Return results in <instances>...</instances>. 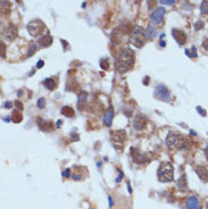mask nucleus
Instances as JSON below:
<instances>
[{
  "mask_svg": "<svg viewBox=\"0 0 208 209\" xmlns=\"http://www.w3.org/2000/svg\"><path fill=\"white\" fill-rule=\"evenodd\" d=\"M100 66H101V68L107 69L108 67H109V62H108V60H107V59L101 60V62H100Z\"/></svg>",
  "mask_w": 208,
  "mask_h": 209,
  "instance_id": "obj_26",
  "label": "nucleus"
},
{
  "mask_svg": "<svg viewBox=\"0 0 208 209\" xmlns=\"http://www.w3.org/2000/svg\"><path fill=\"white\" fill-rule=\"evenodd\" d=\"M5 107H6V108H10V107H12V106H10V102H6V103H5Z\"/></svg>",
  "mask_w": 208,
  "mask_h": 209,
  "instance_id": "obj_37",
  "label": "nucleus"
},
{
  "mask_svg": "<svg viewBox=\"0 0 208 209\" xmlns=\"http://www.w3.org/2000/svg\"><path fill=\"white\" fill-rule=\"evenodd\" d=\"M202 47L205 48L206 50H208V39H206V40L202 42Z\"/></svg>",
  "mask_w": 208,
  "mask_h": 209,
  "instance_id": "obj_32",
  "label": "nucleus"
},
{
  "mask_svg": "<svg viewBox=\"0 0 208 209\" xmlns=\"http://www.w3.org/2000/svg\"><path fill=\"white\" fill-rule=\"evenodd\" d=\"M148 3H149V8H151L156 5V0H148Z\"/></svg>",
  "mask_w": 208,
  "mask_h": 209,
  "instance_id": "obj_30",
  "label": "nucleus"
},
{
  "mask_svg": "<svg viewBox=\"0 0 208 209\" xmlns=\"http://www.w3.org/2000/svg\"><path fill=\"white\" fill-rule=\"evenodd\" d=\"M156 97L159 100L163 101H170V92L167 90V87H164L163 84L157 85V90H156Z\"/></svg>",
  "mask_w": 208,
  "mask_h": 209,
  "instance_id": "obj_8",
  "label": "nucleus"
},
{
  "mask_svg": "<svg viewBox=\"0 0 208 209\" xmlns=\"http://www.w3.org/2000/svg\"><path fill=\"white\" fill-rule=\"evenodd\" d=\"M51 42H52V37H51L50 35H48V34L47 35H42V37L38 40V44L42 48L49 47V46L51 44Z\"/></svg>",
  "mask_w": 208,
  "mask_h": 209,
  "instance_id": "obj_14",
  "label": "nucleus"
},
{
  "mask_svg": "<svg viewBox=\"0 0 208 209\" xmlns=\"http://www.w3.org/2000/svg\"><path fill=\"white\" fill-rule=\"evenodd\" d=\"M2 34L7 40H14L17 35V28L15 25H8L2 31Z\"/></svg>",
  "mask_w": 208,
  "mask_h": 209,
  "instance_id": "obj_9",
  "label": "nucleus"
},
{
  "mask_svg": "<svg viewBox=\"0 0 208 209\" xmlns=\"http://www.w3.org/2000/svg\"><path fill=\"white\" fill-rule=\"evenodd\" d=\"M44 65V62H43V60H40V62H37V67H38V68H41L42 66Z\"/></svg>",
  "mask_w": 208,
  "mask_h": 209,
  "instance_id": "obj_33",
  "label": "nucleus"
},
{
  "mask_svg": "<svg viewBox=\"0 0 208 209\" xmlns=\"http://www.w3.org/2000/svg\"><path fill=\"white\" fill-rule=\"evenodd\" d=\"M201 26H202V23H201V22H198V24L196 25V27H195V28H196V30H199V28L201 27Z\"/></svg>",
  "mask_w": 208,
  "mask_h": 209,
  "instance_id": "obj_34",
  "label": "nucleus"
},
{
  "mask_svg": "<svg viewBox=\"0 0 208 209\" xmlns=\"http://www.w3.org/2000/svg\"><path fill=\"white\" fill-rule=\"evenodd\" d=\"M43 28H44L43 23H42L41 21H38V19L32 21V22H30L27 25V31L32 37H38L39 34H41Z\"/></svg>",
  "mask_w": 208,
  "mask_h": 209,
  "instance_id": "obj_6",
  "label": "nucleus"
},
{
  "mask_svg": "<svg viewBox=\"0 0 208 209\" xmlns=\"http://www.w3.org/2000/svg\"><path fill=\"white\" fill-rule=\"evenodd\" d=\"M43 84L44 87H47V89H49V90H54L55 87H56V82H55L54 78H51V77L46 78L43 81Z\"/></svg>",
  "mask_w": 208,
  "mask_h": 209,
  "instance_id": "obj_18",
  "label": "nucleus"
},
{
  "mask_svg": "<svg viewBox=\"0 0 208 209\" xmlns=\"http://www.w3.org/2000/svg\"><path fill=\"white\" fill-rule=\"evenodd\" d=\"M38 124H39V127L41 128L42 131H49V130L52 128L51 123L50 122H44L43 119H38Z\"/></svg>",
  "mask_w": 208,
  "mask_h": 209,
  "instance_id": "obj_17",
  "label": "nucleus"
},
{
  "mask_svg": "<svg viewBox=\"0 0 208 209\" xmlns=\"http://www.w3.org/2000/svg\"><path fill=\"white\" fill-rule=\"evenodd\" d=\"M60 123H62L60 121H58V122H57V126H58V127H60Z\"/></svg>",
  "mask_w": 208,
  "mask_h": 209,
  "instance_id": "obj_38",
  "label": "nucleus"
},
{
  "mask_svg": "<svg viewBox=\"0 0 208 209\" xmlns=\"http://www.w3.org/2000/svg\"><path fill=\"white\" fill-rule=\"evenodd\" d=\"M196 173L198 175L200 180L204 182H208V168L206 167H202V166H199L196 168Z\"/></svg>",
  "mask_w": 208,
  "mask_h": 209,
  "instance_id": "obj_12",
  "label": "nucleus"
},
{
  "mask_svg": "<svg viewBox=\"0 0 208 209\" xmlns=\"http://www.w3.org/2000/svg\"><path fill=\"white\" fill-rule=\"evenodd\" d=\"M69 174H71V169L67 168L66 171L63 173V176H64V177H66V176H69Z\"/></svg>",
  "mask_w": 208,
  "mask_h": 209,
  "instance_id": "obj_31",
  "label": "nucleus"
},
{
  "mask_svg": "<svg viewBox=\"0 0 208 209\" xmlns=\"http://www.w3.org/2000/svg\"><path fill=\"white\" fill-rule=\"evenodd\" d=\"M15 103H16V106L18 107V108H21V109H23V105H22V103H21V102H19V101H16Z\"/></svg>",
  "mask_w": 208,
  "mask_h": 209,
  "instance_id": "obj_35",
  "label": "nucleus"
},
{
  "mask_svg": "<svg viewBox=\"0 0 208 209\" xmlns=\"http://www.w3.org/2000/svg\"><path fill=\"white\" fill-rule=\"evenodd\" d=\"M10 12V3L7 0H1V12L6 14Z\"/></svg>",
  "mask_w": 208,
  "mask_h": 209,
  "instance_id": "obj_22",
  "label": "nucleus"
},
{
  "mask_svg": "<svg viewBox=\"0 0 208 209\" xmlns=\"http://www.w3.org/2000/svg\"><path fill=\"white\" fill-rule=\"evenodd\" d=\"M147 123H148V121H147V118H146L145 116L138 115L136 117V119H134V122H133V126L138 131H142L147 126Z\"/></svg>",
  "mask_w": 208,
  "mask_h": 209,
  "instance_id": "obj_10",
  "label": "nucleus"
},
{
  "mask_svg": "<svg viewBox=\"0 0 208 209\" xmlns=\"http://www.w3.org/2000/svg\"><path fill=\"white\" fill-rule=\"evenodd\" d=\"M177 187H179V189L182 191L186 190V175H182V176L179 178V181H177Z\"/></svg>",
  "mask_w": 208,
  "mask_h": 209,
  "instance_id": "obj_19",
  "label": "nucleus"
},
{
  "mask_svg": "<svg viewBox=\"0 0 208 209\" xmlns=\"http://www.w3.org/2000/svg\"><path fill=\"white\" fill-rule=\"evenodd\" d=\"M87 92H81L80 96L77 97V105H79V109L82 110L83 106L85 105V100H87Z\"/></svg>",
  "mask_w": 208,
  "mask_h": 209,
  "instance_id": "obj_16",
  "label": "nucleus"
},
{
  "mask_svg": "<svg viewBox=\"0 0 208 209\" xmlns=\"http://www.w3.org/2000/svg\"><path fill=\"white\" fill-rule=\"evenodd\" d=\"M44 106H46V100H44L43 98H40V99L38 100V107L40 109H42V108H44Z\"/></svg>",
  "mask_w": 208,
  "mask_h": 209,
  "instance_id": "obj_25",
  "label": "nucleus"
},
{
  "mask_svg": "<svg viewBox=\"0 0 208 209\" xmlns=\"http://www.w3.org/2000/svg\"><path fill=\"white\" fill-rule=\"evenodd\" d=\"M164 16H165V9L164 8H157L154 12L151 14V23L154 25H161L164 22Z\"/></svg>",
  "mask_w": 208,
  "mask_h": 209,
  "instance_id": "obj_7",
  "label": "nucleus"
},
{
  "mask_svg": "<svg viewBox=\"0 0 208 209\" xmlns=\"http://www.w3.org/2000/svg\"><path fill=\"white\" fill-rule=\"evenodd\" d=\"M166 142L168 147L176 150H182L188 147V140L186 139V137L176 132H171L166 137Z\"/></svg>",
  "mask_w": 208,
  "mask_h": 209,
  "instance_id": "obj_2",
  "label": "nucleus"
},
{
  "mask_svg": "<svg viewBox=\"0 0 208 209\" xmlns=\"http://www.w3.org/2000/svg\"><path fill=\"white\" fill-rule=\"evenodd\" d=\"M62 114L67 116V117H73V116H74V109H73L72 107L65 106L62 108Z\"/></svg>",
  "mask_w": 208,
  "mask_h": 209,
  "instance_id": "obj_20",
  "label": "nucleus"
},
{
  "mask_svg": "<svg viewBox=\"0 0 208 209\" xmlns=\"http://www.w3.org/2000/svg\"><path fill=\"white\" fill-rule=\"evenodd\" d=\"M197 110L200 112V115H201V116H206V112L201 109V107H197Z\"/></svg>",
  "mask_w": 208,
  "mask_h": 209,
  "instance_id": "obj_29",
  "label": "nucleus"
},
{
  "mask_svg": "<svg viewBox=\"0 0 208 209\" xmlns=\"http://www.w3.org/2000/svg\"><path fill=\"white\" fill-rule=\"evenodd\" d=\"M159 2L161 5H168V6H172L174 2H175V0H159Z\"/></svg>",
  "mask_w": 208,
  "mask_h": 209,
  "instance_id": "obj_27",
  "label": "nucleus"
},
{
  "mask_svg": "<svg viewBox=\"0 0 208 209\" xmlns=\"http://www.w3.org/2000/svg\"><path fill=\"white\" fill-rule=\"evenodd\" d=\"M186 209H199V201L195 196H191L188 199V201H186Z\"/></svg>",
  "mask_w": 208,
  "mask_h": 209,
  "instance_id": "obj_15",
  "label": "nucleus"
},
{
  "mask_svg": "<svg viewBox=\"0 0 208 209\" xmlns=\"http://www.w3.org/2000/svg\"><path fill=\"white\" fill-rule=\"evenodd\" d=\"M133 64H134V52L131 49L125 48L117 53L116 62H115V67H116L117 72H127L130 68L133 67Z\"/></svg>",
  "mask_w": 208,
  "mask_h": 209,
  "instance_id": "obj_1",
  "label": "nucleus"
},
{
  "mask_svg": "<svg viewBox=\"0 0 208 209\" xmlns=\"http://www.w3.org/2000/svg\"><path fill=\"white\" fill-rule=\"evenodd\" d=\"M156 28L154 27V26H149L148 27V30H147V32H146V37H148V39H154L155 37H156Z\"/></svg>",
  "mask_w": 208,
  "mask_h": 209,
  "instance_id": "obj_23",
  "label": "nucleus"
},
{
  "mask_svg": "<svg viewBox=\"0 0 208 209\" xmlns=\"http://www.w3.org/2000/svg\"><path fill=\"white\" fill-rule=\"evenodd\" d=\"M35 49H37V47H35V44H32V47L30 48V51H28V55L27 56L30 57V56H32L33 53L35 52Z\"/></svg>",
  "mask_w": 208,
  "mask_h": 209,
  "instance_id": "obj_28",
  "label": "nucleus"
},
{
  "mask_svg": "<svg viewBox=\"0 0 208 209\" xmlns=\"http://www.w3.org/2000/svg\"><path fill=\"white\" fill-rule=\"evenodd\" d=\"M205 156H206V158L208 159V147L205 149Z\"/></svg>",
  "mask_w": 208,
  "mask_h": 209,
  "instance_id": "obj_36",
  "label": "nucleus"
},
{
  "mask_svg": "<svg viewBox=\"0 0 208 209\" xmlns=\"http://www.w3.org/2000/svg\"><path fill=\"white\" fill-rule=\"evenodd\" d=\"M126 139V134L124 131H116L111 134V141H113V146L117 149V151H121L123 148V143Z\"/></svg>",
  "mask_w": 208,
  "mask_h": 209,
  "instance_id": "obj_5",
  "label": "nucleus"
},
{
  "mask_svg": "<svg viewBox=\"0 0 208 209\" xmlns=\"http://www.w3.org/2000/svg\"><path fill=\"white\" fill-rule=\"evenodd\" d=\"M201 12L208 15V1H204L201 3Z\"/></svg>",
  "mask_w": 208,
  "mask_h": 209,
  "instance_id": "obj_24",
  "label": "nucleus"
},
{
  "mask_svg": "<svg viewBox=\"0 0 208 209\" xmlns=\"http://www.w3.org/2000/svg\"><path fill=\"white\" fill-rule=\"evenodd\" d=\"M173 37L174 39L179 42V44H184L186 41V37L184 34V32L179 31V30H173Z\"/></svg>",
  "mask_w": 208,
  "mask_h": 209,
  "instance_id": "obj_13",
  "label": "nucleus"
},
{
  "mask_svg": "<svg viewBox=\"0 0 208 209\" xmlns=\"http://www.w3.org/2000/svg\"><path fill=\"white\" fill-rule=\"evenodd\" d=\"M146 32L141 26H136L132 31V34L130 37V41L134 44L136 48H141L146 43Z\"/></svg>",
  "mask_w": 208,
  "mask_h": 209,
  "instance_id": "obj_4",
  "label": "nucleus"
},
{
  "mask_svg": "<svg viewBox=\"0 0 208 209\" xmlns=\"http://www.w3.org/2000/svg\"><path fill=\"white\" fill-rule=\"evenodd\" d=\"M113 117H114V109H113V107H109V108L106 110V112H105V115H104V118H102L104 124L106 125V126H111V122H113Z\"/></svg>",
  "mask_w": 208,
  "mask_h": 209,
  "instance_id": "obj_11",
  "label": "nucleus"
},
{
  "mask_svg": "<svg viewBox=\"0 0 208 209\" xmlns=\"http://www.w3.org/2000/svg\"><path fill=\"white\" fill-rule=\"evenodd\" d=\"M22 118H23V116H22V114L18 112V110H14L13 112V114H12V119H13V122L14 123H19L21 121H22Z\"/></svg>",
  "mask_w": 208,
  "mask_h": 209,
  "instance_id": "obj_21",
  "label": "nucleus"
},
{
  "mask_svg": "<svg viewBox=\"0 0 208 209\" xmlns=\"http://www.w3.org/2000/svg\"><path fill=\"white\" fill-rule=\"evenodd\" d=\"M158 178L161 182H171L174 178V169L171 162H161L158 169Z\"/></svg>",
  "mask_w": 208,
  "mask_h": 209,
  "instance_id": "obj_3",
  "label": "nucleus"
}]
</instances>
